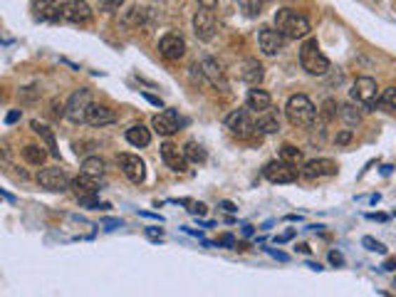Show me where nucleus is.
<instances>
[{"label":"nucleus","instance_id":"nucleus-1","mask_svg":"<svg viewBox=\"0 0 396 297\" xmlns=\"http://www.w3.org/2000/svg\"><path fill=\"white\" fill-rule=\"evenodd\" d=\"M275 27L287 40H300V37L310 35V20L303 13L292 11V8H282V11L275 13Z\"/></svg>","mask_w":396,"mask_h":297},{"label":"nucleus","instance_id":"nucleus-2","mask_svg":"<svg viewBox=\"0 0 396 297\" xmlns=\"http://www.w3.org/2000/svg\"><path fill=\"white\" fill-rule=\"evenodd\" d=\"M285 114H287V121H290L292 126H300V129H310V126L315 124L317 110H315V105L310 102L308 97H305V94H292V97L287 99Z\"/></svg>","mask_w":396,"mask_h":297},{"label":"nucleus","instance_id":"nucleus-3","mask_svg":"<svg viewBox=\"0 0 396 297\" xmlns=\"http://www.w3.org/2000/svg\"><path fill=\"white\" fill-rule=\"evenodd\" d=\"M300 65L308 74L312 77H322V74L329 72V60L324 58V53L319 50L317 40H308L303 47H300Z\"/></svg>","mask_w":396,"mask_h":297},{"label":"nucleus","instance_id":"nucleus-4","mask_svg":"<svg viewBox=\"0 0 396 297\" xmlns=\"http://www.w3.org/2000/svg\"><path fill=\"white\" fill-rule=\"evenodd\" d=\"M350 94H352V102L367 107V110H376V107L381 105L379 87H376V82L371 77H357L350 89Z\"/></svg>","mask_w":396,"mask_h":297},{"label":"nucleus","instance_id":"nucleus-5","mask_svg":"<svg viewBox=\"0 0 396 297\" xmlns=\"http://www.w3.org/2000/svg\"><path fill=\"white\" fill-rule=\"evenodd\" d=\"M225 126L230 129V134L238 139H251L258 131V121L251 117V110H235L233 114L225 117Z\"/></svg>","mask_w":396,"mask_h":297},{"label":"nucleus","instance_id":"nucleus-6","mask_svg":"<svg viewBox=\"0 0 396 297\" xmlns=\"http://www.w3.org/2000/svg\"><path fill=\"white\" fill-rule=\"evenodd\" d=\"M89 107H92V94H89V89H77V92L70 97L67 105H65V117H67L70 121H74V124H82V121H87Z\"/></svg>","mask_w":396,"mask_h":297},{"label":"nucleus","instance_id":"nucleus-7","mask_svg":"<svg viewBox=\"0 0 396 297\" xmlns=\"http://www.w3.org/2000/svg\"><path fill=\"white\" fill-rule=\"evenodd\" d=\"M58 20L74 22V25L89 22L92 20V8H89L84 0H67V3H62V6L58 8Z\"/></svg>","mask_w":396,"mask_h":297},{"label":"nucleus","instance_id":"nucleus-8","mask_svg":"<svg viewBox=\"0 0 396 297\" xmlns=\"http://www.w3.org/2000/svg\"><path fill=\"white\" fill-rule=\"evenodd\" d=\"M37 183H40L45 191L62 193V191H67L72 181H70L67 173H65L60 166H50V169H42V171L37 173Z\"/></svg>","mask_w":396,"mask_h":297},{"label":"nucleus","instance_id":"nucleus-9","mask_svg":"<svg viewBox=\"0 0 396 297\" xmlns=\"http://www.w3.org/2000/svg\"><path fill=\"white\" fill-rule=\"evenodd\" d=\"M263 176H265L270 183H292V181H297V169H292V164H287L280 159V161L265 164Z\"/></svg>","mask_w":396,"mask_h":297},{"label":"nucleus","instance_id":"nucleus-10","mask_svg":"<svg viewBox=\"0 0 396 297\" xmlns=\"http://www.w3.org/2000/svg\"><path fill=\"white\" fill-rule=\"evenodd\" d=\"M285 42L287 37L282 35L277 27H263L260 32H258V45H260V50L265 55H277L285 50Z\"/></svg>","mask_w":396,"mask_h":297},{"label":"nucleus","instance_id":"nucleus-11","mask_svg":"<svg viewBox=\"0 0 396 297\" xmlns=\"http://www.w3.org/2000/svg\"><path fill=\"white\" fill-rule=\"evenodd\" d=\"M152 124H154V131H159L161 136H171V134H176V131L181 129L183 119L178 117L176 110H164V112H159V114L154 117Z\"/></svg>","mask_w":396,"mask_h":297},{"label":"nucleus","instance_id":"nucleus-12","mask_svg":"<svg viewBox=\"0 0 396 297\" xmlns=\"http://www.w3.org/2000/svg\"><path fill=\"white\" fill-rule=\"evenodd\" d=\"M193 32H196L198 40H213L216 35V18H213V11H198L196 15H193Z\"/></svg>","mask_w":396,"mask_h":297},{"label":"nucleus","instance_id":"nucleus-13","mask_svg":"<svg viewBox=\"0 0 396 297\" xmlns=\"http://www.w3.org/2000/svg\"><path fill=\"white\" fill-rule=\"evenodd\" d=\"M159 53L166 60H181L186 55V40L176 32H169L159 40Z\"/></svg>","mask_w":396,"mask_h":297},{"label":"nucleus","instance_id":"nucleus-14","mask_svg":"<svg viewBox=\"0 0 396 297\" xmlns=\"http://www.w3.org/2000/svg\"><path fill=\"white\" fill-rule=\"evenodd\" d=\"M119 166H121L124 176L129 178L131 183H141L146 178V164L141 161L139 157H134V154H121Z\"/></svg>","mask_w":396,"mask_h":297},{"label":"nucleus","instance_id":"nucleus-15","mask_svg":"<svg viewBox=\"0 0 396 297\" xmlns=\"http://www.w3.org/2000/svg\"><path fill=\"white\" fill-rule=\"evenodd\" d=\"M161 159H164V164L176 173L186 171V166H188V159H186V154H183V149H178L171 141H166V144L161 146Z\"/></svg>","mask_w":396,"mask_h":297},{"label":"nucleus","instance_id":"nucleus-16","mask_svg":"<svg viewBox=\"0 0 396 297\" xmlns=\"http://www.w3.org/2000/svg\"><path fill=\"white\" fill-rule=\"evenodd\" d=\"M337 173V164L332 159H312L303 166V176L308 178H322V176H334Z\"/></svg>","mask_w":396,"mask_h":297},{"label":"nucleus","instance_id":"nucleus-17","mask_svg":"<svg viewBox=\"0 0 396 297\" xmlns=\"http://www.w3.org/2000/svg\"><path fill=\"white\" fill-rule=\"evenodd\" d=\"M198 70H201V74H204V77L209 79V82L213 84L216 89H228V82H225V72H223V67L216 62V60L206 58Z\"/></svg>","mask_w":396,"mask_h":297},{"label":"nucleus","instance_id":"nucleus-18","mask_svg":"<svg viewBox=\"0 0 396 297\" xmlns=\"http://www.w3.org/2000/svg\"><path fill=\"white\" fill-rule=\"evenodd\" d=\"M70 188H72L74 196H77V198H87V196H97L99 183H97V176H89V173L82 171L77 178H72Z\"/></svg>","mask_w":396,"mask_h":297},{"label":"nucleus","instance_id":"nucleus-19","mask_svg":"<svg viewBox=\"0 0 396 297\" xmlns=\"http://www.w3.org/2000/svg\"><path fill=\"white\" fill-rule=\"evenodd\" d=\"M117 121V112L105 105H92L87 112V124L89 126H107Z\"/></svg>","mask_w":396,"mask_h":297},{"label":"nucleus","instance_id":"nucleus-20","mask_svg":"<svg viewBox=\"0 0 396 297\" xmlns=\"http://www.w3.org/2000/svg\"><path fill=\"white\" fill-rule=\"evenodd\" d=\"M238 72H240V79L248 82L251 87H258V84L263 82V77H265V70H263V65L258 62V60H245L238 67Z\"/></svg>","mask_w":396,"mask_h":297},{"label":"nucleus","instance_id":"nucleus-21","mask_svg":"<svg viewBox=\"0 0 396 297\" xmlns=\"http://www.w3.org/2000/svg\"><path fill=\"white\" fill-rule=\"evenodd\" d=\"M245 105H248L251 112H258V114H260V112H265L272 107V97L265 92V89H251L248 97H245Z\"/></svg>","mask_w":396,"mask_h":297},{"label":"nucleus","instance_id":"nucleus-22","mask_svg":"<svg viewBox=\"0 0 396 297\" xmlns=\"http://www.w3.org/2000/svg\"><path fill=\"white\" fill-rule=\"evenodd\" d=\"M258 131H263V134H277L280 131V114L272 110H265L258 114Z\"/></svg>","mask_w":396,"mask_h":297},{"label":"nucleus","instance_id":"nucleus-23","mask_svg":"<svg viewBox=\"0 0 396 297\" xmlns=\"http://www.w3.org/2000/svg\"><path fill=\"white\" fill-rule=\"evenodd\" d=\"M126 141L131 146H136V149H144V146L152 144V131L146 129L144 124H134L126 129Z\"/></svg>","mask_w":396,"mask_h":297},{"label":"nucleus","instance_id":"nucleus-24","mask_svg":"<svg viewBox=\"0 0 396 297\" xmlns=\"http://www.w3.org/2000/svg\"><path fill=\"white\" fill-rule=\"evenodd\" d=\"M32 131H35L37 136H40L42 141H45L47 144V149H50V154H53V157H60V149H58V141H55V134H53V129H50V126L47 124H40V121H32Z\"/></svg>","mask_w":396,"mask_h":297},{"label":"nucleus","instance_id":"nucleus-25","mask_svg":"<svg viewBox=\"0 0 396 297\" xmlns=\"http://www.w3.org/2000/svg\"><path fill=\"white\" fill-rule=\"evenodd\" d=\"M47 154H50V152H45V149H42V146H37V144H27L25 149H22V159H25L27 164H32V166H40V164H45Z\"/></svg>","mask_w":396,"mask_h":297},{"label":"nucleus","instance_id":"nucleus-26","mask_svg":"<svg viewBox=\"0 0 396 297\" xmlns=\"http://www.w3.org/2000/svg\"><path fill=\"white\" fill-rule=\"evenodd\" d=\"M183 154H186L188 161L193 164H204L206 161V149L201 144H196V141H188L186 146H183Z\"/></svg>","mask_w":396,"mask_h":297},{"label":"nucleus","instance_id":"nucleus-27","mask_svg":"<svg viewBox=\"0 0 396 297\" xmlns=\"http://www.w3.org/2000/svg\"><path fill=\"white\" fill-rule=\"evenodd\" d=\"M82 171L84 173H89V176H105V161L99 157H87L82 161Z\"/></svg>","mask_w":396,"mask_h":297},{"label":"nucleus","instance_id":"nucleus-28","mask_svg":"<svg viewBox=\"0 0 396 297\" xmlns=\"http://www.w3.org/2000/svg\"><path fill=\"white\" fill-rule=\"evenodd\" d=\"M144 20H146V8H139V6L129 8L124 15V25H129V27H141Z\"/></svg>","mask_w":396,"mask_h":297},{"label":"nucleus","instance_id":"nucleus-29","mask_svg":"<svg viewBox=\"0 0 396 297\" xmlns=\"http://www.w3.org/2000/svg\"><path fill=\"white\" fill-rule=\"evenodd\" d=\"M280 159H282V161H287V164H292V166H297V164H303V152H300L297 146L285 144L280 149Z\"/></svg>","mask_w":396,"mask_h":297},{"label":"nucleus","instance_id":"nucleus-30","mask_svg":"<svg viewBox=\"0 0 396 297\" xmlns=\"http://www.w3.org/2000/svg\"><path fill=\"white\" fill-rule=\"evenodd\" d=\"M339 117H342V119L347 121L350 126H355V124H359V121H362V114H359V112H357L352 105L339 107Z\"/></svg>","mask_w":396,"mask_h":297},{"label":"nucleus","instance_id":"nucleus-31","mask_svg":"<svg viewBox=\"0 0 396 297\" xmlns=\"http://www.w3.org/2000/svg\"><path fill=\"white\" fill-rule=\"evenodd\" d=\"M381 105H384L386 110L396 112V87L384 89V94H381Z\"/></svg>","mask_w":396,"mask_h":297},{"label":"nucleus","instance_id":"nucleus-32","mask_svg":"<svg viewBox=\"0 0 396 297\" xmlns=\"http://www.w3.org/2000/svg\"><path fill=\"white\" fill-rule=\"evenodd\" d=\"M362 245H364L367 251H371V253H381V256L386 253V245L379 243V240H374V238H369V235H367V238L362 240Z\"/></svg>","mask_w":396,"mask_h":297},{"label":"nucleus","instance_id":"nucleus-33","mask_svg":"<svg viewBox=\"0 0 396 297\" xmlns=\"http://www.w3.org/2000/svg\"><path fill=\"white\" fill-rule=\"evenodd\" d=\"M268 3H272V0H251V3L245 6V11H248V15H260Z\"/></svg>","mask_w":396,"mask_h":297},{"label":"nucleus","instance_id":"nucleus-34","mask_svg":"<svg viewBox=\"0 0 396 297\" xmlns=\"http://www.w3.org/2000/svg\"><path fill=\"white\" fill-rule=\"evenodd\" d=\"M337 110H339L337 102H334V99H327V102L322 105V117H324L327 121L334 119V117H337Z\"/></svg>","mask_w":396,"mask_h":297},{"label":"nucleus","instance_id":"nucleus-35","mask_svg":"<svg viewBox=\"0 0 396 297\" xmlns=\"http://www.w3.org/2000/svg\"><path fill=\"white\" fill-rule=\"evenodd\" d=\"M99 6L105 8V11L114 13V11H119V8L124 6V0H99Z\"/></svg>","mask_w":396,"mask_h":297},{"label":"nucleus","instance_id":"nucleus-36","mask_svg":"<svg viewBox=\"0 0 396 297\" xmlns=\"http://www.w3.org/2000/svg\"><path fill=\"white\" fill-rule=\"evenodd\" d=\"M352 136H355V134H352V129H344V131H339V134H337V146L350 144V141H352Z\"/></svg>","mask_w":396,"mask_h":297},{"label":"nucleus","instance_id":"nucleus-37","mask_svg":"<svg viewBox=\"0 0 396 297\" xmlns=\"http://www.w3.org/2000/svg\"><path fill=\"white\" fill-rule=\"evenodd\" d=\"M188 206H191V209H188V211H191L193 216H206V211H209L204 204H193V201H188Z\"/></svg>","mask_w":396,"mask_h":297},{"label":"nucleus","instance_id":"nucleus-38","mask_svg":"<svg viewBox=\"0 0 396 297\" xmlns=\"http://www.w3.org/2000/svg\"><path fill=\"white\" fill-rule=\"evenodd\" d=\"M329 263H332V265H337V268H342V265H344V258H342V253H337V251H332V253H329Z\"/></svg>","mask_w":396,"mask_h":297},{"label":"nucleus","instance_id":"nucleus-39","mask_svg":"<svg viewBox=\"0 0 396 297\" xmlns=\"http://www.w3.org/2000/svg\"><path fill=\"white\" fill-rule=\"evenodd\" d=\"M198 6L206 8V11H216V8H218V0H198Z\"/></svg>","mask_w":396,"mask_h":297},{"label":"nucleus","instance_id":"nucleus-40","mask_svg":"<svg viewBox=\"0 0 396 297\" xmlns=\"http://www.w3.org/2000/svg\"><path fill=\"white\" fill-rule=\"evenodd\" d=\"M146 235H149V238H154V240H161L164 230L161 228H146Z\"/></svg>","mask_w":396,"mask_h":297},{"label":"nucleus","instance_id":"nucleus-41","mask_svg":"<svg viewBox=\"0 0 396 297\" xmlns=\"http://www.w3.org/2000/svg\"><path fill=\"white\" fill-rule=\"evenodd\" d=\"M20 119V110H15V112H11V114L6 117V121L8 124H15V121Z\"/></svg>","mask_w":396,"mask_h":297},{"label":"nucleus","instance_id":"nucleus-42","mask_svg":"<svg viewBox=\"0 0 396 297\" xmlns=\"http://www.w3.org/2000/svg\"><path fill=\"white\" fill-rule=\"evenodd\" d=\"M220 209H223V211H228V213H235V211H238L233 204H230V201H220Z\"/></svg>","mask_w":396,"mask_h":297},{"label":"nucleus","instance_id":"nucleus-43","mask_svg":"<svg viewBox=\"0 0 396 297\" xmlns=\"http://www.w3.org/2000/svg\"><path fill=\"white\" fill-rule=\"evenodd\" d=\"M220 245H228L230 248V245H235V238L233 235H223V238H220Z\"/></svg>","mask_w":396,"mask_h":297},{"label":"nucleus","instance_id":"nucleus-44","mask_svg":"<svg viewBox=\"0 0 396 297\" xmlns=\"http://www.w3.org/2000/svg\"><path fill=\"white\" fill-rule=\"evenodd\" d=\"M384 270H396V258H389V260L384 263Z\"/></svg>","mask_w":396,"mask_h":297},{"label":"nucleus","instance_id":"nucleus-45","mask_svg":"<svg viewBox=\"0 0 396 297\" xmlns=\"http://www.w3.org/2000/svg\"><path fill=\"white\" fill-rule=\"evenodd\" d=\"M144 97H146V99H149V102H152V105L161 107V99H159V97H152V94H146V92H144Z\"/></svg>","mask_w":396,"mask_h":297},{"label":"nucleus","instance_id":"nucleus-46","mask_svg":"<svg viewBox=\"0 0 396 297\" xmlns=\"http://www.w3.org/2000/svg\"><path fill=\"white\" fill-rule=\"evenodd\" d=\"M55 0H35V6H53Z\"/></svg>","mask_w":396,"mask_h":297},{"label":"nucleus","instance_id":"nucleus-47","mask_svg":"<svg viewBox=\"0 0 396 297\" xmlns=\"http://www.w3.org/2000/svg\"><path fill=\"white\" fill-rule=\"evenodd\" d=\"M394 287H396V280H394Z\"/></svg>","mask_w":396,"mask_h":297}]
</instances>
